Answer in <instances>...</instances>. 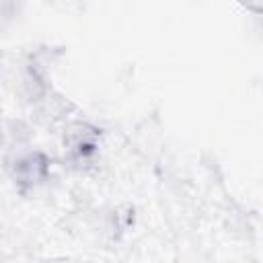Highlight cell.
Instances as JSON below:
<instances>
[{
  "mask_svg": "<svg viewBox=\"0 0 263 263\" xmlns=\"http://www.w3.org/2000/svg\"><path fill=\"white\" fill-rule=\"evenodd\" d=\"M64 146H66V152L70 154V158L84 160L86 156H90L95 152V146H97V129L90 127L88 123L74 121V123H70L66 127Z\"/></svg>",
  "mask_w": 263,
  "mask_h": 263,
  "instance_id": "cell-2",
  "label": "cell"
},
{
  "mask_svg": "<svg viewBox=\"0 0 263 263\" xmlns=\"http://www.w3.org/2000/svg\"><path fill=\"white\" fill-rule=\"evenodd\" d=\"M8 173L18 187L31 189L45 181V177L49 173V160L41 152H27V154H21L10 160Z\"/></svg>",
  "mask_w": 263,
  "mask_h": 263,
  "instance_id": "cell-1",
  "label": "cell"
},
{
  "mask_svg": "<svg viewBox=\"0 0 263 263\" xmlns=\"http://www.w3.org/2000/svg\"><path fill=\"white\" fill-rule=\"evenodd\" d=\"M0 140H2V134H0Z\"/></svg>",
  "mask_w": 263,
  "mask_h": 263,
  "instance_id": "cell-3",
  "label": "cell"
}]
</instances>
